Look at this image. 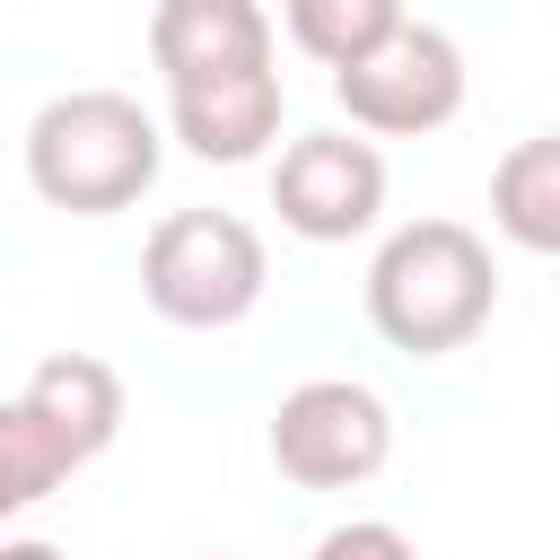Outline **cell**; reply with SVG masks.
Listing matches in <instances>:
<instances>
[{"label": "cell", "mask_w": 560, "mask_h": 560, "mask_svg": "<svg viewBox=\"0 0 560 560\" xmlns=\"http://www.w3.org/2000/svg\"><path fill=\"white\" fill-rule=\"evenodd\" d=\"M158 166H166V131L122 88H61L26 122V184H35V201H52L70 219L131 210L158 184Z\"/></svg>", "instance_id": "obj_1"}, {"label": "cell", "mask_w": 560, "mask_h": 560, "mask_svg": "<svg viewBox=\"0 0 560 560\" xmlns=\"http://www.w3.org/2000/svg\"><path fill=\"white\" fill-rule=\"evenodd\" d=\"M499 315V262L464 219H411L376 245L368 262V324L411 350V359H446L464 350L481 324Z\"/></svg>", "instance_id": "obj_2"}, {"label": "cell", "mask_w": 560, "mask_h": 560, "mask_svg": "<svg viewBox=\"0 0 560 560\" xmlns=\"http://www.w3.org/2000/svg\"><path fill=\"white\" fill-rule=\"evenodd\" d=\"M262 280H271V254L236 210H166L140 245V298L184 332L245 324L262 306Z\"/></svg>", "instance_id": "obj_3"}, {"label": "cell", "mask_w": 560, "mask_h": 560, "mask_svg": "<svg viewBox=\"0 0 560 560\" xmlns=\"http://www.w3.org/2000/svg\"><path fill=\"white\" fill-rule=\"evenodd\" d=\"M464 44L429 18H402L376 52H359L350 70H332V96L350 114V131H376V140H420V131H446L464 114Z\"/></svg>", "instance_id": "obj_4"}, {"label": "cell", "mask_w": 560, "mask_h": 560, "mask_svg": "<svg viewBox=\"0 0 560 560\" xmlns=\"http://www.w3.org/2000/svg\"><path fill=\"white\" fill-rule=\"evenodd\" d=\"M262 446H271L280 481H298V490H359L394 455V411L359 376H306L280 394Z\"/></svg>", "instance_id": "obj_5"}, {"label": "cell", "mask_w": 560, "mask_h": 560, "mask_svg": "<svg viewBox=\"0 0 560 560\" xmlns=\"http://www.w3.org/2000/svg\"><path fill=\"white\" fill-rule=\"evenodd\" d=\"M271 210L306 245H350L385 210V149L359 131H298L271 166Z\"/></svg>", "instance_id": "obj_6"}, {"label": "cell", "mask_w": 560, "mask_h": 560, "mask_svg": "<svg viewBox=\"0 0 560 560\" xmlns=\"http://www.w3.org/2000/svg\"><path fill=\"white\" fill-rule=\"evenodd\" d=\"M280 70H219V79H192V88H166V131L201 158V166H245L280 140Z\"/></svg>", "instance_id": "obj_7"}, {"label": "cell", "mask_w": 560, "mask_h": 560, "mask_svg": "<svg viewBox=\"0 0 560 560\" xmlns=\"http://www.w3.org/2000/svg\"><path fill=\"white\" fill-rule=\"evenodd\" d=\"M149 61L166 70V88H192L219 70H262L271 18H262V0H158L149 9Z\"/></svg>", "instance_id": "obj_8"}, {"label": "cell", "mask_w": 560, "mask_h": 560, "mask_svg": "<svg viewBox=\"0 0 560 560\" xmlns=\"http://www.w3.org/2000/svg\"><path fill=\"white\" fill-rule=\"evenodd\" d=\"M79 464H96V455H88V446H79V438H70L26 385H18V394L0 402V525L26 516L35 499H52Z\"/></svg>", "instance_id": "obj_9"}, {"label": "cell", "mask_w": 560, "mask_h": 560, "mask_svg": "<svg viewBox=\"0 0 560 560\" xmlns=\"http://www.w3.org/2000/svg\"><path fill=\"white\" fill-rule=\"evenodd\" d=\"M490 219L525 254H560V131H534L490 175Z\"/></svg>", "instance_id": "obj_10"}, {"label": "cell", "mask_w": 560, "mask_h": 560, "mask_svg": "<svg viewBox=\"0 0 560 560\" xmlns=\"http://www.w3.org/2000/svg\"><path fill=\"white\" fill-rule=\"evenodd\" d=\"M26 394H35L88 455H105V446L122 438V376H114L105 359H88V350H52V359L26 376Z\"/></svg>", "instance_id": "obj_11"}, {"label": "cell", "mask_w": 560, "mask_h": 560, "mask_svg": "<svg viewBox=\"0 0 560 560\" xmlns=\"http://www.w3.org/2000/svg\"><path fill=\"white\" fill-rule=\"evenodd\" d=\"M289 18V44L324 70H350L359 52H376L394 26H402V0H280Z\"/></svg>", "instance_id": "obj_12"}, {"label": "cell", "mask_w": 560, "mask_h": 560, "mask_svg": "<svg viewBox=\"0 0 560 560\" xmlns=\"http://www.w3.org/2000/svg\"><path fill=\"white\" fill-rule=\"evenodd\" d=\"M306 560H420V542H411L394 516H341V525L315 534Z\"/></svg>", "instance_id": "obj_13"}, {"label": "cell", "mask_w": 560, "mask_h": 560, "mask_svg": "<svg viewBox=\"0 0 560 560\" xmlns=\"http://www.w3.org/2000/svg\"><path fill=\"white\" fill-rule=\"evenodd\" d=\"M0 560H61V542H44V534H0Z\"/></svg>", "instance_id": "obj_14"}]
</instances>
